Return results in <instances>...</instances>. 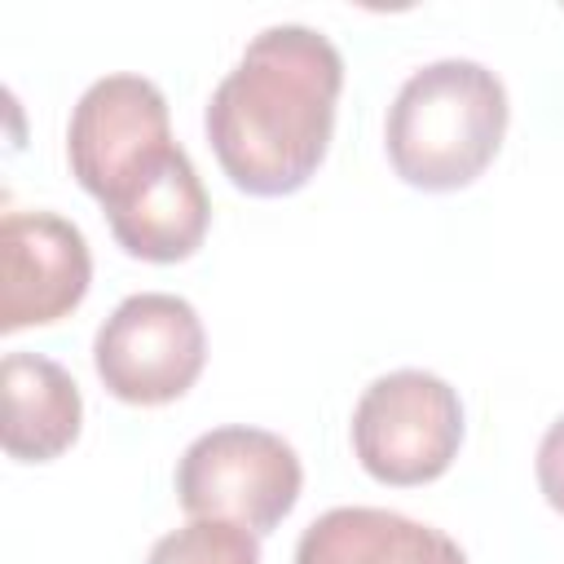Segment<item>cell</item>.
<instances>
[{"label":"cell","mask_w":564,"mask_h":564,"mask_svg":"<svg viewBox=\"0 0 564 564\" xmlns=\"http://www.w3.org/2000/svg\"><path fill=\"white\" fill-rule=\"evenodd\" d=\"M4 454L13 463H48L66 454L84 423V397L66 366L44 352H4Z\"/></svg>","instance_id":"30bf717a"},{"label":"cell","mask_w":564,"mask_h":564,"mask_svg":"<svg viewBox=\"0 0 564 564\" xmlns=\"http://www.w3.org/2000/svg\"><path fill=\"white\" fill-rule=\"evenodd\" d=\"M93 282V256L57 212H4L0 220V330L48 326L75 313Z\"/></svg>","instance_id":"52a82bcc"},{"label":"cell","mask_w":564,"mask_h":564,"mask_svg":"<svg viewBox=\"0 0 564 564\" xmlns=\"http://www.w3.org/2000/svg\"><path fill=\"white\" fill-rule=\"evenodd\" d=\"M463 445V401L432 370L379 375L352 410L357 463L383 485H427Z\"/></svg>","instance_id":"277c9868"},{"label":"cell","mask_w":564,"mask_h":564,"mask_svg":"<svg viewBox=\"0 0 564 564\" xmlns=\"http://www.w3.org/2000/svg\"><path fill=\"white\" fill-rule=\"evenodd\" d=\"M304 485L300 454L264 427L229 423L194 436L176 463V498L189 516L229 520L256 538L278 529Z\"/></svg>","instance_id":"3957f363"},{"label":"cell","mask_w":564,"mask_h":564,"mask_svg":"<svg viewBox=\"0 0 564 564\" xmlns=\"http://www.w3.org/2000/svg\"><path fill=\"white\" fill-rule=\"evenodd\" d=\"M101 207L115 242L132 260H150V264L189 260L203 247L212 225L203 176L181 145H167L163 154H154Z\"/></svg>","instance_id":"ba28073f"},{"label":"cell","mask_w":564,"mask_h":564,"mask_svg":"<svg viewBox=\"0 0 564 564\" xmlns=\"http://www.w3.org/2000/svg\"><path fill=\"white\" fill-rule=\"evenodd\" d=\"M172 141L163 93L141 75H106L84 88L66 128V159L75 181L106 203L132 172H141Z\"/></svg>","instance_id":"8992f818"},{"label":"cell","mask_w":564,"mask_h":564,"mask_svg":"<svg viewBox=\"0 0 564 564\" xmlns=\"http://www.w3.org/2000/svg\"><path fill=\"white\" fill-rule=\"evenodd\" d=\"M295 564H467L463 546L401 511L330 507L295 546Z\"/></svg>","instance_id":"9c48e42d"},{"label":"cell","mask_w":564,"mask_h":564,"mask_svg":"<svg viewBox=\"0 0 564 564\" xmlns=\"http://www.w3.org/2000/svg\"><path fill=\"white\" fill-rule=\"evenodd\" d=\"M203 317L189 300L167 291L128 295L93 339V366L106 392L128 405H167L185 397L203 375Z\"/></svg>","instance_id":"5b68a950"},{"label":"cell","mask_w":564,"mask_h":564,"mask_svg":"<svg viewBox=\"0 0 564 564\" xmlns=\"http://www.w3.org/2000/svg\"><path fill=\"white\" fill-rule=\"evenodd\" d=\"M145 564H260V538L242 524L194 516L189 524L163 533Z\"/></svg>","instance_id":"8fae6325"},{"label":"cell","mask_w":564,"mask_h":564,"mask_svg":"<svg viewBox=\"0 0 564 564\" xmlns=\"http://www.w3.org/2000/svg\"><path fill=\"white\" fill-rule=\"evenodd\" d=\"M507 115V88L489 66L471 57L427 62L388 106V163L414 189H463L494 163Z\"/></svg>","instance_id":"7a4b0ae2"},{"label":"cell","mask_w":564,"mask_h":564,"mask_svg":"<svg viewBox=\"0 0 564 564\" xmlns=\"http://www.w3.org/2000/svg\"><path fill=\"white\" fill-rule=\"evenodd\" d=\"M533 471H538V489H542V498L564 516V414L546 427V436L538 441V463H533Z\"/></svg>","instance_id":"7c38bea8"},{"label":"cell","mask_w":564,"mask_h":564,"mask_svg":"<svg viewBox=\"0 0 564 564\" xmlns=\"http://www.w3.org/2000/svg\"><path fill=\"white\" fill-rule=\"evenodd\" d=\"M339 88L344 57L322 31L282 22L251 35L203 115L220 172L256 198L304 189L326 159Z\"/></svg>","instance_id":"6da1fadb"}]
</instances>
